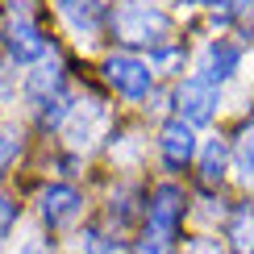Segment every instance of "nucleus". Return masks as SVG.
<instances>
[{
    "instance_id": "nucleus-1",
    "label": "nucleus",
    "mask_w": 254,
    "mask_h": 254,
    "mask_svg": "<svg viewBox=\"0 0 254 254\" xmlns=\"http://www.w3.org/2000/svg\"><path fill=\"white\" fill-rule=\"evenodd\" d=\"M113 34L125 46H150L163 50L167 38H171V17L163 8L146 4V0H125V4L113 13Z\"/></svg>"
},
{
    "instance_id": "nucleus-2",
    "label": "nucleus",
    "mask_w": 254,
    "mask_h": 254,
    "mask_svg": "<svg viewBox=\"0 0 254 254\" xmlns=\"http://www.w3.org/2000/svg\"><path fill=\"white\" fill-rule=\"evenodd\" d=\"M104 79H109L125 100H146V96H150V88H154V71L146 67L142 59H133V55L104 59Z\"/></svg>"
},
{
    "instance_id": "nucleus-3",
    "label": "nucleus",
    "mask_w": 254,
    "mask_h": 254,
    "mask_svg": "<svg viewBox=\"0 0 254 254\" xmlns=\"http://www.w3.org/2000/svg\"><path fill=\"white\" fill-rule=\"evenodd\" d=\"M179 225H184V192L175 184H163L150 196V234H154V242L171 246Z\"/></svg>"
},
{
    "instance_id": "nucleus-4",
    "label": "nucleus",
    "mask_w": 254,
    "mask_h": 254,
    "mask_svg": "<svg viewBox=\"0 0 254 254\" xmlns=\"http://www.w3.org/2000/svg\"><path fill=\"white\" fill-rule=\"evenodd\" d=\"M175 104H179V117H184L188 125H204V121L217 117L221 92H217V83H208V79L196 75V79H184V83H179Z\"/></svg>"
},
{
    "instance_id": "nucleus-5",
    "label": "nucleus",
    "mask_w": 254,
    "mask_h": 254,
    "mask_svg": "<svg viewBox=\"0 0 254 254\" xmlns=\"http://www.w3.org/2000/svg\"><path fill=\"white\" fill-rule=\"evenodd\" d=\"M158 150H163V163L171 167V171L188 167V163H192V154H196V133H192V125H188L184 117H179V121H167L163 133H158Z\"/></svg>"
},
{
    "instance_id": "nucleus-6",
    "label": "nucleus",
    "mask_w": 254,
    "mask_h": 254,
    "mask_svg": "<svg viewBox=\"0 0 254 254\" xmlns=\"http://www.w3.org/2000/svg\"><path fill=\"white\" fill-rule=\"evenodd\" d=\"M4 50L13 63H38L42 55H46V38H42V29L34 25V21L17 17L13 25L4 29Z\"/></svg>"
},
{
    "instance_id": "nucleus-7",
    "label": "nucleus",
    "mask_w": 254,
    "mask_h": 254,
    "mask_svg": "<svg viewBox=\"0 0 254 254\" xmlns=\"http://www.w3.org/2000/svg\"><path fill=\"white\" fill-rule=\"evenodd\" d=\"M79 208H83V196L75 192V188H67V184H50L46 192H42V217H46L50 229H59V225H67V221H75Z\"/></svg>"
},
{
    "instance_id": "nucleus-8",
    "label": "nucleus",
    "mask_w": 254,
    "mask_h": 254,
    "mask_svg": "<svg viewBox=\"0 0 254 254\" xmlns=\"http://www.w3.org/2000/svg\"><path fill=\"white\" fill-rule=\"evenodd\" d=\"M238 63H242V46H234V42H225V38H217V42H208V50H204V75L200 79H208V83H225L229 75L238 71Z\"/></svg>"
},
{
    "instance_id": "nucleus-9",
    "label": "nucleus",
    "mask_w": 254,
    "mask_h": 254,
    "mask_svg": "<svg viewBox=\"0 0 254 254\" xmlns=\"http://www.w3.org/2000/svg\"><path fill=\"white\" fill-rule=\"evenodd\" d=\"M59 13L75 25V34H83V38H96L100 34L104 8L96 4V0H59Z\"/></svg>"
},
{
    "instance_id": "nucleus-10",
    "label": "nucleus",
    "mask_w": 254,
    "mask_h": 254,
    "mask_svg": "<svg viewBox=\"0 0 254 254\" xmlns=\"http://www.w3.org/2000/svg\"><path fill=\"white\" fill-rule=\"evenodd\" d=\"M59 88H63V71L55 67V63H50V67H38L34 75L25 79V96L34 100L38 109H46L50 100H59V96H63Z\"/></svg>"
},
{
    "instance_id": "nucleus-11",
    "label": "nucleus",
    "mask_w": 254,
    "mask_h": 254,
    "mask_svg": "<svg viewBox=\"0 0 254 254\" xmlns=\"http://www.w3.org/2000/svg\"><path fill=\"white\" fill-rule=\"evenodd\" d=\"M225 163H229V146L221 142V137H213V142L204 146V154H200V175L213 184V179L225 175Z\"/></svg>"
},
{
    "instance_id": "nucleus-12",
    "label": "nucleus",
    "mask_w": 254,
    "mask_h": 254,
    "mask_svg": "<svg viewBox=\"0 0 254 254\" xmlns=\"http://www.w3.org/2000/svg\"><path fill=\"white\" fill-rule=\"evenodd\" d=\"M229 238H234V250L238 254H254V208H238L234 213V229H229Z\"/></svg>"
},
{
    "instance_id": "nucleus-13",
    "label": "nucleus",
    "mask_w": 254,
    "mask_h": 254,
    "mask_svg": "<svg viewBox=\"0 0 254 254\" xmlns=\"http://www.w3.org/2000/svg\"><path fill=\"white\" fill-rule=\"evenodd\" d=\"M238 175H242V184L254 192V125H246L238 137Z\"/></svg>"
},
{
    "instance_id": "nucleus-14",
    "label": "nucleus",
    "mask_w": 254,
    "mask_h": 254,
    "mask_svg": "<svg viewBox=\"0 0 254 254\" xmlns=\"http://www.w3.org/2000/svg\"><path fill=\"white\" fill-rule=\"evenodd\" d=\"M21 154V133H13V129H0V175L8 171V163Z\"/></svg>"
},
{
    "instance_id": "nucleus-15",
    "label": "nucleus",
    "mask_w": 254,
    "mask_h": 254,
    "mask_svg": "<svg viewBox=\"0 0 254 254\" xmlns=\"http://www.w3.org/2000/svg\"><path fill=\"white\" fill-rule=\"evenodd\" d=\"M17 217H21V208H17V204H13V200H8V196H0V242H4L8 234H13Z\"/></svg>"
},
{
    "instance_id": "nucleus-16",
    "label": "nucleus",
    "mask_w": 254,
    "mask_h": 254,
    "mask_svg": "<svg viewBox=\"0 0 254 254\" xmlns=\"http://www.w3.org/2000/svg\"><path fill=\"white\" fill-rule=\"evenodd\" d=\"M246 17H254V0H225L221 21H246Z\"/></svg>"
},
{
    "instance_id": "nucleus-17",
    "label": "nucleus",
    "mask_w": 254,
    "mask_h": 254,
    "mask_svg": "<svg viewBox=\"0 0 254 254\" xmlns=\"http://www.w3.org/2000/svg\"><path fill=\"white\" fill-rule=\"evenodd\" d=\"M188 254H221V250L213 238H196V242H188Z\"/></svg>"
},
{
    "instance_id": "nucleus-18",
    "label": "nucleus",
    "mask_w": 254,
    "mask_h": 254,
    "mask_svg": "<svg viewBox=\"0 0 254 254\" xmlns=\"http://www.w3.org/2000/svg\"><path fill=\"white\" fill-rule=\"evenodd\" d=\"M142 254H163V242H154V238H146V242H142Z\"/></svg>"
},
{
    "instance_id": "nucleus-19",
    "label": "nucleus",
    "mask_w": 254,
    "mask_h": 254,
    "mask_svg": "<svg viewBox=\"0 0 254 254\" xmlns=\"http://www.w3.org/2000/svg\"><path fill=\"white\" fill-rule=\"evenodd\" d=\"M21 254H50V250H46V246H38V242H34V246H25Z\"/></svg>"
},
{
    "instance_id": "nucleus-20",
    "label": "nucleus",
    "mask_w": 254,
    "mask_h": 254,
    "mask_svg": "<svg viewBox=\"0 0 254 254\" xmlns=\"http://www.w3.org/2000/svg\"><path fill=\"white\" fill-rule=\"evenodd\" d=\"M192 4H217V0H192Z\"/></svg>"
}]
</instances>
